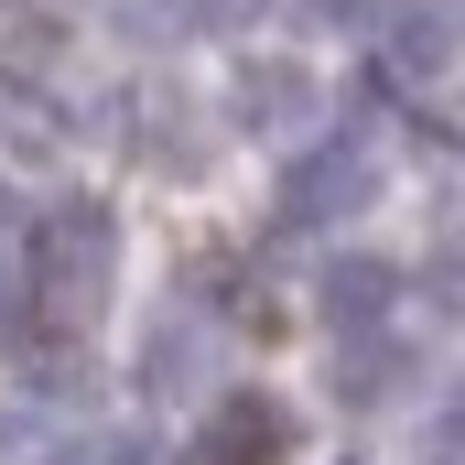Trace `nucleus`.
I'll list each match as a JSON object with an SVG mask.
<instances>
[{"instance_id":"nucleus-2","label":"nucleus","mask_w":465,"mask_h":465,"mask_svg":"<svg viewBox=\"0 0 465 465\" xmlns=\"http://www.w3.org/2000/svg\"><path fill=\"white\" fill-rule=\"evenodd\" d=\"M379 195V173H368V152L357 141H325V152H303L292 163V184H282V228H336Z\"/></svg>"},{"instance_id":"nucleus-4","label":"nucleus","mask_w":465,"mask_h":465,"mask_svg":"<svg viewBox=\"0 0 465 465\" xmlns=\"http://www.w3.org/2000/svg\"><path fill=\"white\" fill-rule=\"evenodd\" d=\"M390 292H401V271H390V260H325V292H314V303H325L336 325H379V314H390Z\"/></svg>"},{"instance_id":"nucleus-6","label":"nucleus","mask_w":465,"mask_h":465,"mask_svg":"<svg viewBox=\"0 0 465 465\" xmlns=\"http://www.w3.org/2000/svg\"><path fill=\"white\" fill-rule=\"evenodd\" d=\"M401 390V347H347L336 357V401H390Z\"/></svg>"},{"instance_id":"nucleus-5","label":"nucleus","mask_w":465,"mask_h":465,"mask_svg":"<svg viewBox=\"0 0 465 465\" xmlns=\"http://www.w3.org/2000/svg\"><path fill=\"white\" fill-rule=\"evenodd\" d=\"M303 98H314V76H303V65H249V76H238V119H260V130H271V119H292Z\"/></svg>"},{"instance_id":"nucleus-9","label":"nucleus","mask_w":465,"mask_h":465,"mask_svg":"<svg viewBox=\"0 0 465 465\" xmlns=\"http://www.w3.org/2000/svg\"><path fill=\"white\" fill-rule=\"evenodd\" d=\"M0 54H11V65H44V33H33V11H11V0H0Z\"/></svg>"},{"instance_id":"nucleus-3","label":"nucleus","mask_w":465,"mask_h":465,"mask_svg":"<svg viewBox=\"0 0 465 465\" xmlns=\"http://www.w3.org/2000/svg\"><path fill=\"white\" fill-rule=\"evenodd\" d=\"M292 444V422H282V401H260V390H238L206 411V433H195V465H271Z\"/></svg>"},{"instance_id":"nucleus-7","label":"nucleus","mask_w":465,"mask_h":465,"mask_svg":"<svg viewBox=\"0 0 465 465\" xmlns=\"http://www.w3.org/2000/svg\"><path fill=\"white\" fill-rule=\"evenodd\" d=\"M390 44H401V65H411V76L455 54V33H444V11H390Z\"/></svg>"},{"instance_id":"nucleus-8","label":"nucleus","mask_w":465,"mask_h":465,"mask_svg":"<svg viewBox=\"0 0 465 465\" xmlns=\"http://www.w3.org/2000/svg\"><path fill=\"white\" fill-rule=\"evenodd\" d=\"M141 379H152V390H184V379H195V336H184V325H152V347H141Z\"/></svg>"},{"instance_id":"nucleus-1","label":"nucleus","mask_w":465,"mask_h":465,"mask_svg":"<svg viewBox=\"0 0 465 465\" xmlns=\"http://www.w3.org/2000/svg\"><path fill=\"white\" fill-rule=\"evenodd\" d=\"M33 303H44V325H54V336H65V325H87V314L109 303V217H98V206L44 217V238H33Z\"/></svg>"},{"instance_id":"nucleus-11","label":"nucleus","mask_w":465,"mask_h":465,"mask_svg":"<svg viewBox=\"0 0 465 465\" xmlns=\"http://www.w3.org/2000/svg\"><path fill=\"white\" fill-rule=\"evenodd\" d=\"M0 465H44V422H0Z\"/></svg>"},{"instance_id":"nucleus-10","label":"nucleus","mask_w":465,"mask_h":465,"mask_svg":"<svg viewBox=\"0 0 465 465\" xmlns=\"http://www.w3.org/2000/svg\"><path fill=\"white\" fill-rule=\"evenodd\" d=\"M184 22L195 33H238V22H260V0H184Z\"/></svg>"}]
</instances>
